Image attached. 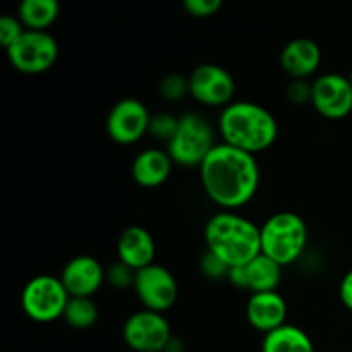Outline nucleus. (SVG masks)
I'll list each match as a JSON object with an SVG mask.
<instances>
[{"instance_id":"obj_1","label":"nucleus","mask_w":352,"mask_h":352,"mask_svg":"<svg viewBox=\"0 0 352 352\" xmlns=\"http://www.w3.org/2000/svg\"><path fill=\"white\" fill-rule=\"evenodd\" d=\"M198 170L205 195L222 210L243 208L260 188L256 157L226 143H217Z\"/></svg>"},{"instance_id":"obj_2","label":"nucleus","mask_w":352,"mask_h":352,"mask_svg":"<svg viewBox=\"0 0 352 352\" xmlns=\"http://www.w3.org/2000/svg\"><path fill=\"white\" fill-rule=\"evenodd\" d=\"M206 251L227 267H244L261 253V230L246 217L222 210L205 226Z\"/></svg>"},{"instance_id":"obj_3","label":"nucleus","mask_w":352,"mask_h":352,"mask_svg":"<svg viewBox=\"0 0 352 352\" xmlns=\"http://www.w3.org/2000/svg\"><path fill=\"white\" fill-rule=\"evenodd\" d=\"M222 143L256 157L277 141L278 122L274 113L254 102H232L219 117Z\"/></svg>"},{"instance_id":"obj_4","label":"nucleus","mask_w":352,"mask_h":352,"mask_svg":"<svg viewBox=\"0 0 352 352\" xmlns=\"http://www.w3.org/2000/svg\"><path fill=\"white\" fill-rule=\"evenodd\" d=\"M261 230V253L280 267L298 261L308 244V227L294 212H278L265 220Z\"/></svg>"},{"instance_id":"obj_5","label":"nucleus","mask_w":352,"mask_h":352,"mask_svg":"<svg viewBox=\"0 0 352 352\" xmlns=\"http://www.w3.org/2000/svg\"><path fill=\"white\" fill-rule=\"evenodd\" d=\"M215 144V134L208 120L201 113L189 112L179 117L177 131L167 143V151L174 164L199 168Z\"/></svg>"},{"instance_id":"obj_6","label":"nucleus","mask_w":352,"mask_h":352,"mask_svg":"<svg viewBox=\"0 0 352 352\" xmlns=\"http://www.w3.org/2000/svg\"><path fill=\"white\" fill-rule=\"evenodd\" d=\"M69 298L71 296L60 277L41 274L24 285L21 292V308L33 322L52 323L64 316Z\"/></svg>"},{"instance_id":"obj_7","label":"nucleus","mask_w":352,"mask_h":352,"mask_svg":"<svg viewBox=\"0 0 352 352\" xmlns=\"http://www.w3.org/2000/svg\"><path fill=\"white\" fill-rule=\"evenodd\" d=\"M6 52L16 71L36 76L54 67L58 58V43L48 31L26 30Z\"/></svg>"},{"instance_id":"obj_8","label":"nucleus","mask_w":352,"mask_h":352,"mask_svg":"<svg viewBox=\"0 0 352 352\" xmlns=\"http://www.w3.org/2000/svg\"><path fill=\"white\" fill-rule=\"evenodd\" d=\"M122 337L134 352L165 351L172 340L170 323L162 313L143 308L126 320Z\"/></svg>"},{"instance_id":"obj_9","label":"nucleus","mask_w":352,"mask_h":352,"mask_svg":"<svg viewBox=\"0 0 352 352\" xmlns=\"http://www.w3.org/2000/svg\"><path fill=\"white\" fill-rule=\"evenodd\" d=\"M134 292L144 309L164 315L177 301L179 285L168 268L153 263L136 272Z\"/></svg>"},{"instance_id":"obj_10","label":"nucleus","mask_w":352,"mask_h":352,"mask_svg":"<svg viewBox=\"0 0 352 352\" xmlns=\"http://www.w3.org/2000/svg\"><path fill=\"white\" fill-rule=\"evenodd\" d=\"M189 78V95L205 107H227L234 102L236 81L226 67L219 64H201L192 69Z\"/></svg>"},{"instance_id":"obj_11","label":"nucleus","mask_w":352,"mask_h":352,"mask_svg":"<svg viewBox=\"0 0 352 352\" xmlns=\"http://www.w3.org/2000/svg\"><path fill=\"white\" fill-rule=\"evenodd\" d=\"M151 113L138 98H124L110 109L107 134L117 144H134L150 131Z\"/></svg>"},{"instance_id":"obj_12","label":"nucleus","mask_w":352,"mask_h":352,"mask_svg":"<svg viewBox=\"0 0 352 352\" xmlns=\"http://www.w3.org/2000/svg\"><path fill=\"white\" fill-rule=\"evenodd\" d=\"M311 105L322 117L340 120L352 112V82L337 72L318 76L311 82Z\"/></svg>"},{"instance_id":"obj_13","label":"nucleus","mask_w":352,"mask_h":352,"mask_svg":"<svg viewBox=\"0 0 352 352\" xmlns=\"http://www.w3.org/2000/svg\"><path fill=\"white\" fill-rule=\"evenodd\" d=\"M60 280L71 298H93L107 280V272L96 258L81 254L65 263Z\"/></svg>"},{"instance_id":"obj_14","label":"nucleus","mask_w":352,"mask_h":352,"mask_svg":"<svg viewBox=\"0 0 352 352\" xmlns=\"http://www.w3.org/2000/svg\"><path fill=\"white\" fill-rule=\"evenodd\" d=\"M246 318L254 330L267 336L287 323V302L277 291L253 292L246 305Z\"/></svg>"},{"instance_id":"obj_15","label":"nucleus","mask_w":352,"mask_h":352,"mask_svg":"<svg viewBox=\"0 0 352 352\" xmlns=\"http://www.w3.org/2000/svg\"><path fill=\"white\" fill-rule=\"evenodd\" d=\"M157 246L150 230L141 226H131L122 230L117 241V258L134 272L155 263Z\"/></svg>"},{"instance_id":"obj_16","label":"nucleus","mask_w":352,"mask_h":352,"mask_svg":"<svg viewBox=\"0 0 352 352\" xmlns=\"http://www.w3.org/2000/svg\"><path fill=\"white\" fill-rule=\"evenodd\" d=\"M322 64V50L309 38H296L289 41L280 54L282 71L294 81H306Z\"/></svg>"},{"instance_id":"obj_17","label":"nucleus","mask_w":352,"mask_h":352,"mask_svg":"<svg viewBox=\"0 0 352 352\" xmlns=\"http://www.w3.org/2000/svg\"><path fill=\"white\" fill-rule=\"evenodd\" d=\"M174 160L168 151L158 148H146L134 157L131 165V175L141 188L153 189L165 184L170 177Z\"/></svg>"},{"instance_id":"obj_18","label":"nucleus","mask_w":352,"mask_h":352,"mask_svg":"<svg viewBox=\"0 0 352 352\" xmlns=\"http://www.w3.org/2000/svg\"><path fill=\"white\" fill-rule=\"evenodd\" d=\"M282 268L277 261L260 253L256 258L244 265L246 272V289L253 292H270L277 291L282 280Z\"/></svg>"},{"instance_id":"obj_19","label":"nucleus","mask_w":352,"mask_h":352,"mask_svg":"<svg viewBox=\"0 0 352 352\" xmlns=\"http://www.w3.org/2000/svg\"><path fill=\"white\" fill-rule=\"evenodd\" d=\"M261 352H315V346L305 330L285 323L265 336Z\"/></svg>"},{"instance_id":"obj_20","label":"nucleus","mask_w":352,"mask_h":352,"mask_svg":"<svg viewBox=\"0 0 352 352\" xmlns=\"http://www.w3.org/2000/svg\"><path fill=\"white\" fill-rule=\"evenodd\" d=\"M60 14L58 0H21L17 17L26 30L47 31Z\"/></svg>"},{"instance_id":"obj_21","label":"nucleus","mask_w":352,"mask_h":352,"mask_svg":"<svg viewBox=\"0 0 352 352\" xmlns=\"http://www.w3.org/2000/svg\"><path fill=\"white\" fill-rule=\"evenodd\" d=\"M98 306L93 298H69L62 320L76 330H88L98 322Z\"/></svg>"},{"instance_id":"obj_22","label":"nucleus","mask_w":352,"mask_h":352,"mask_svg":"<svg viewBox=\"0 0 352 352\" xmlns=\"http://www.w3.org/2000/svg\"><path fill=\"white\" fill-rule=\"evenodd\" d=\"M158 91L168 102H179L189 95V78L182 74H168L160 81Z\"/></svg>"},{"instance_id":"obj_23","label":"nucleus","mask_w":352,"mask_h":352,"mask_svg":"<svg viewBox=\"0 0 352 352\" xmlns=\"http://www.w3.org/2000/svg\"><path fill=\"white\" fill-rule=\"evenodd\" d=\"M177 126L179 119L172 116V113H155V116H151L148 134H151L157 140L168 143L172 140V136L175 134V131H177Z\"/></svg>"},{"instance_id":"obj_24","label":"nucleus","mask_w":352,"mask_h":352,"mask_svg":"<svg viewBox=\"0 0 352 352\" xmlns=\"http://www.w3.org/2000/svg\"><path fill=\"white\" fill-rule=\"evenodd\" d=\"M26 31L24 24L21 23L19 17H14L6 14V16L0 17V45L3 48H9L14 41H17L21 38V34Z\"/></svg>"},{"instance_id":"obj_25","label":"nucleus","mask_w":352,"mask_h":352,"mask_svg":"<svg viewBox=\"0 0 352 352\" xmlns=\"http://www.w3.org/2000/svg\"><path fill=\"white\" fill-rule=\"evenodd\" d=\"M186 12L192 17H212L222 9L223 0H182Z\"/></svg>"},{"instance_id":"obj_26","label":"nucleus","mask_w":352,"mask_h":352,"mask_svg":"<svg viewBox=\"0 0 352 352\" xmlns=\"http://www.w3.org/2000/svg\"><path fill=\"white\" fill-rule=\"evenodd\" d=\"M134 278H136V272L127 267V265L120 263V261L112 265V268L107 272V280L116 289L134 287Z\"/></svg>"},{"instance_id":"obj_27","label":"nucleus","mask_w":352,"mask_h":352,"mask_svg":"<svg viewBox=\"0 0 352 352\" xmlns=\"http://www.w3.org/2000/svg\"><path fill=\"white\" fill-rule=\"evenodd\" d=\"M201 272L210 278H227L229 267H227L226 263H222L217 256H213L212 253L206 251L201 258Z\"/></svg>"},{"instance_id":"obj_28","label":"nucleus","mask_w":352,"mask_h":352,"mask_svg":"<svg viewBox=\"0 0 352 352\" xmlns=\"http://www.w3.org/2000/svg\"><path fill=\"white\" fill-rule=\"evenodd\" d=\"M287 98L294 103L311 102V85L305 81H292L287 88Z\"/></svg>"},{"instance_id":"obj_29","label":"nucleus","mask_w":352,"mask_h":352,"mask_svg":"<svg viewBox=\"0 0 352 352\" xmlns=\"http://www.w3.org/2000/svg\"><path fill=\"white\" fill-rule=\"evenodd\" d=\"M339 296L342 305L346 306L349 311H352V270H349L346 275H344L339 287Z\"/></svg>"},{"instance_id":"obj_30","label":"nucleus","mask_w":352,"mask_h":352,"mask_svg":"<svg viewBox=\"0 0 352 352\" xmlns=\"http://www.w3.org/2000/svg\"><path fill=\"white\" fill-rule=\"evenodd\" d=\"M349 79H351V82H352V72H351V76H349Z\"/></svg>"},{"instance_id":"obj_31","label":"nucleus","mask_w":352,"mask_h":352,"mask_svg":"<svg viewBox=\"0 0 352 352\" xmlns=\"http://www.w3.org/2000/svg\"><path fill=\"white\" fill-rule=\"evenodd\" d=\"M155 352H165V351H155Z\"/></svg>"}]
</instances>
